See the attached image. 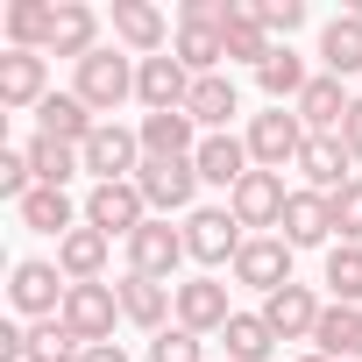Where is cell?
Here are the masks:
<instances>
[{
	"label": "cell",
	"mask_w": 362,
	"mask_h": 362,
	"mask_svg": "<svg viewBox=\"0 0 362 362\" xmlns=\"http://www.w3.org/2000/svg\"><path fill=\"white\" fill-rule=\"evenodd\" d=\"M78 355H86V341H78L64 320H36V327H29V355H22V362H78Z\"/></svg>",
	"instance_id": "cell-36"
},
{
	"label": "cell",
	"mask_w": 362,
	"mask_h": 362,
	"mask_svg": "<svg viewBox=\"0 0 362 362\" xmlns=\"http://www.w3.org/2000/svg\"><path fill=\"white\" fill-rule=\"evenodd\" d=\"M221 36H228V64H263V57L277 50L270 29H263V0H228Z\"/></svg>",
	"instance_id": "cell-18"
},
{
	"label": "cell",
	"mask_w": 362,
	"mask_h": 362,
	"mask_svg": "<svg viewBox=\"0 0 362 362\" xmlns=\"http://www.w3.org/2000/svg\"><path fill=\"white\" fill-rule=\"evenodd\" d=\"M185 114L199 121V135H228V121L242 114V93H235V78H228V71H214V78H192V100H185Z\"/></svg>",
	"instance_id": "cell-21"
},
{
	"label": "cell",
	"mask_w": 362,
	"mask_h": 362,
	"mask_svg": "<svg viewBox=\"0 0 362 362\" xmlns=\"http://www.w3.org/2000/svg\"><path fill=\"white\" fill-rule=\"evenodd\" d=\"M355 362H362V355H355Z\"/></svg>",
	"instance_id": "cell-45"
},
{
	"label": "cell",
	"mask_w": 362,
	"mask_h": 362,
	"mask_svg": "<svg viewBox=\"0 0 362 362\" xmlns=\"http://www.w3.org/2000/svg\"><path fill=\"white\" fill-rule=\"evenodd\" d=\"M348 107H355V93H348V78H334V71H313V86L298 93V121H305V135H341V121H348Z\"/></svg>",
	"instance_id": "cell-13"
},
{
	"label": "cell",
	"mask_w": 362,
	"mask_h": 362,
	"mask_svg": "<svg viewBox=\"0 0 362 362\" xmlns=\"http://www.w3.org/2000/svg\"><path fill=\"white\" fill-rule=\"evenodd\" d=\"M114 36H121V50H135V64L163 57V8H149V0H114Z\"/></svg>",
	"instance_id": "cell-22"
},
{
	"label": "cell",
	"mask_w": 362,
	"mask_h": 362,
	"mask_svg": "<svg viewBox=\"0 0 362 362\" xmlns=\"http://www.w3.org/2000/svg\"><path fill=\"white\" fill-rule=\"evenodd\" d=\"M228 320H235V305H228L221 277H185V284H177V327H185V334H221Z\"/></svg>",
	"instance_id": "cell-15"
},
{
	"label": "cell",
	"mask_w": 362,
	"mask_h": 362,
	"mask_svg": "<svg viewBox=\"0 0 362 362\" xmlns=\"http://www.w3.org/2000/svg\"><path fill=\"white\" fill-rule=\"evenodd\" d=\"M249 163L256 170H284V163H298V149H305V121L291 114V107H270V114H256L249 121Z\"/></svg>",
	"instance_id": "cell-7"
},
{
	"label": "cell",
	"mask_w": 362,
	"mask_h": 362,
	"mask_svg": "<svg viewBox=\"0 0 362 362\" xmlns=\"http://www.w3.org/2000/svg\"><path fill=\"white\" fill-rule=\"evenodd\" d=\"M93 128H100V121H93V107H86L78 93H50V100L36 107V135H57V142H71V149H86Z\"/></svg>",
	"instance_id": "cell-26"
},
{
	"label": "cell",
	"mask_w": 362,
	"mask_h": 362,
	"mask_svg": "<svg viewBox=\"0 0 362 362\" xmlns=\"http://www.w3.org/2000/svg\"><path fill=\"white\" fill-rule=\"evenodd\" d=\"M291 256H298V249H291L284 235H249V242H242V256H235V284H249V291H263V298H270V291H284V284H291Z\"/></svg>",
	"instance_id": "cell-8"
},
{
	"label": "cell",
	"mask_w": 362,
	"mask_h": 362,
	"mask_svg": "<svg viewBox=\"0 0 362 362\" xmlns=\"http://www.w3.org/2000/svg\"><path fill=\"white\" fill-rule=\"evenodd\" d=\"M242 242H249V235H242V221H235L228 206H199V214H185V256H192V263H206V277H214L221 263L235 270Z\"/></svg>",
	"instance_id": "cell-3"
},
{
	"label": "cell",
	"mask_w": 362,
	"mask_h": 362,
	"mask_svg": "<svg viewBox=\"0 0 362 362\" xmlns=\"http://www.w3.org/2000/svg\"><path fill=\"white\" fill-rule=\"evenodd\" d=\"M320 64H327L334 78L362 71V15H334V22L320 29Z\"/></svg>",
	"instance_id": "cell-33"
},
{
	"label": "cell",
	"mask_w": 362,
	"mask_h": 362,
	"mask_svg": "<svg viewBox=\"0 0 362 362\" xmlns=\"http://www.w3.org/2000/svg\"><path fill=\"white\" fill-rule=\"evenodd\" d=\"M149 362H206V348H199V334H185V327H163V334L149 341Z\"/></svg>",
	"instance_id": "cell-39"
},
{
	"label": "cell",
	"mask_w": 362,
	"mask_h": 362,
	"mask_svg": "<svg viewBox=\"0 0 362 362\" xmlns=\"http://www.w3.org/2000/svg\"><path fill=\"white\" fill-rule=\"evenodd\" d=\"M78 362H128V348H121V341H100V348H86Z\"/></svg>",
	"instance_id": "cell-43"
},
{
	"label": "cell",
	"mask_w": 362,
	"mask_h": 362,
	"mask_svg": "<svg viewBox=\"0 0 362 362\" xmlns=\"http://www.w3.org/2000/svg\"><path fill=\"white\" fill-rule=\"evenodd\" d=\"M135 100L149 114H177V107L192 100V71L177 64V57H142L135 64Z\"/></svg>",
	"instance_id": "cell-14"
},
{
	"label": "cell",
	"mask_w": 362,
	"mask_h": 362,
	"mask_svg": "<svg viewBox=\"0 0 362 362\" xmlns=\"http://www.w3.org/2000/svg\"><path fill=\"white\" fill-rule=\"evenodd\" d=\"M341 142H348V156H355V163H362V100H355V107H348V121H341Z\"/></svg>",
	"instance_id": "cell-42"
},
{
	"label": "cell",
	"mask_w": 362,
	"mask_h": 362,
	"mask_svg": "<svg viewBox=\"0 0 362 362\" xmlns=\"http://www.w3.org/2000/svg\"><path fill=\"white\" fill-rule=\"evenodd\" d=\"M298 362H327V355H320V348H313V355H298Z\"/></svg>",
	"instance_id": "cell-44"
},
{
	"label": "cell",
	"mask_w": 362,
	"mask_h": 362,
	"mask_svg": "<svg viewBox=\"0 0 362 362\" xmlns=\"http://www.w3.org/2000/svg\"><path fill=\"white\" fill-rule=\"evenodd\" d=\"M36 192V163H29V149H0V199H29Z\"/></svg>",
	"instance_id": "cell-38"
},
{
	"label": "cell",
	"mask_w": 362,
	"mask_h": 362,
	"mask_svg": "<svg viewBox=\"0 0 362 362\" xmlns=\"http://www.w3.org/2000/svg\"><path fill=\"white\" fill-rule=\"evenodd\" d=\"M221 362H228V355H221Z\"/></svg>",
	"instance_id": "cell-46"
},
{
	"label": "cell",
	"mask_w": 362,
	"mask_h": 362,
	"mask_svg": "<svg viewBox=\"0 0 362 362\" xmlns=\"http://www.w3.org/2000/svg\"><path fill=\"white\" fill-rule=\"evenodd\" d=\"M86 170L100 177V185H128V177L142 170V135L135 128H121V121H100L93 135H86Z\"/></svg>",
	"instance_id": "cell-5"
},
{
	"label": "cell",
	"mask_w": 362,
	"mask_h": 362,
	"mask_svg": "<svg viewBox=\"0 0 362 362\" xmlns=\"http://www.w3.org/2000/svg\"><path fill=\"white\" fill-rule=\"evenodd\" d=\"M135 192L149 199L156 221H170V214H199V206H192V192H199V163H192V156H142Z\"/></svg>",
	"instance_id": "cell-1"
},
{
	"label": "cell",
	"mask_w": 362,
	"mask_h": 362,
	"mask_svg": "<svg viewBox=\"0 0 362 362\" xmlns=\"http://www.w3.org/2000/svg\"><path fill=\"white\" fill-rule=\"evenodd\" d=\"M170 313H177V284H156V277H135V270H128V284H121V320L142 327V334H163Z\"/></svg>",
	"instance_id": "cell-19"
},
{
	"label": "cell",
	"mask_w": 362,
	"mask_h": 362,
	"mask_svg": "<svg viewBox=\"0 0 362 362\" xmlns=\"http://www.w3.org/2000/svg\"><path fill=\"white\" fill-rule=\"evenodd\" d=\"M192 163H199V185H221V192H235L242 177L256 170V163H249V142H235V135H206Z\"/></svg>",
	"instance_id": "cell-24"
},
{
	"label": "cell",
	"mask_w": 362,
	"mask_h": 362,
	"mask_svg": "<svg viewBox=\"0 0 362 362\" xmlns=\"http://www.w3.org/2000/svg\"><path fill=\"white\" fill-rule=\"evenodd\" d=\"M100 50V15L86 8V0H57V29H50V57H71L86 64Z\"/></svg>",
	"instance_id": "cell-23"
},
{
	"label": "cell",
	"mask_w": 362,
	"mask_h": 362,
	"mask_svg": "<svg viewBox=\"0 0 362 362\" xmlns=\"http://www.w3.org/2000/svg\"><path fill=\"white\" fill-rule=\"evenodd\" d=\"M256 86L270 93V107H298V93L313 86V71H305V57H298L291 43H277V50L256 64Z\"/></svg>",
	"instance_id": "cell-25"
},
{
	"label": "cell",
	"mask_w": 362,
	"mask_h": 362,
	"mask_svg": "<svg viewBox=\"0 0 362 362\" xmlns=\"http://www.w3.org/2000/svg\"><path fill=\"white\" fill-rule=\"evenodd\" d=\"M15 214H22V228H36V235H57V242L78 228V206H71V192H57V185H36V192L15 206Z\"/></svg>",
	"instance_id": "cell-32"
},
{
	"label": "cell",
	"mask_w": 362,
	"mask_h": 362,
	"mask_svg": "<svg viewBox=\"0 0 362 362\" xmlns=\"http://www.w3.org/2000/svg\"><path fill=\"white\" fill-rule=\"evenodd\" d=\"M50 100V57L8 50L0 57V107H43Z\"/></svg>",
	"instance_id": "cell-17"
},
{
	"label": "cell",
	"mask_w": 362,
	"mask_h": 362,
	"mask_svg": "<svg viewBox=\"0 0 362 362\" xmlns=\"http://www.w3.org/2000/svg\"><path fill=\"white\" fill-rule=\"evenodd\" d=\"M221 341H228V362H270V348H277V334H270L263 313H235L221 327Z\"/></svg>",
	"instance_id": "cell-35"
},
{
	"label": "cell",
	"mask_w": 362,
	"mask_h": 362,
	"mask_svg": "<svg viewBox=\"0 0 362 362\" xmlns=\"http://www.w3.org/2000/svg\"><path fill=\"white\" fill-rule=\"evenodd\" d=\"M107 249H114V242H107L100 228H71V235L57 242V270H64L71 284H100V277H107Z\"/></svg>",
	"instance_id": "cell-28"
},
{
	"label": "cell",
	"mask_w": 362,
	"mask_h": 362,
	"mask_svg": "<svg viewBox=\"0 0 362 362\" xmlns=\"http://www.w3.org/2000/svg\"><path fill=\"white\" fill-rule=\"evenodd\" d=\"M8 298H15V313L36 327V320H64V298H71V277L57 270V263H43V256H22L15 263V284H8Z\"/></svg>",
	"instance_id": "cell-2"
},
{
	"label": "cell",
	"mask_w": 362,
	"mask_h": 362,
	"mask_svg": "<svg viewBox=\"0 0 362 362\" xmlns=\"http://www.w3.org/2000/svg\"><path fill=\"white\" fill-rule=\"evenodd\" d=\"M313 348L327 362H355L362 355V305H327L320 327H313Z\"/></svg>",
	"instance_id": "cell-30"
},
{
	"label": "cell",
	"mask_w": 362,
	"mask_h": 362,
	"mask_svg": "<svg viewBox=\"0 0 362 362\" xmlns=\"http://www.w3.org/2000/svg\"><path fill=\"white\" fill-rule=\"evenodd\" d=\"M170 57L185 64L192 78H214V71L228 64V36H221V29H206V22H177V43H170Z\"/></svg>",
	"instance_id": "cell-29"
},
{
	"label": "cell",
	"mask_w": 362,
	"mask_h": 362,
	"mask_svg": "<svg viewBox=\"0 0 362 362\" xmlns=\"http://www.w3.org/2000/svg\"><path fill=\"white\" fill-rule=\"evenodd\" d=\"M22 149H29V163H36V185H57V192L86 170V156H78L71 142H57V135H29Z\"/></svg>",
	"instance_id": "cell-34"
},
{
	"label": "cell",
	"mask_w": 362,
	"mask_h": 362,
	"mask_svg": "<svg viewBox=\"0 0 362 362\" xmlns=\"http://www.w3.org/2000/svg\"><path fill=\"white\" fill-rule=\"evenodd\" d=\"M320 298H313V284H284V291H270L263 298V320H270V334L277 341H313V327H320Z\"/></svg>",
	"instance_id": "cell-16"
},
{
	"label": "cell",
	"mask_w": 362,
	"mask_h": 362,
	"mask_svg": "<svg viewBox=\"0 0 362 362\" xmlns=\"http://www.w3.org/2000/svg\"><path fill=\"white\" fill-rule=\"evenodd\" d=\"M327 291H334V305H362V249L355 242L327 249Z\"/></svg>",
	"instance_id": "cell-37"
},
{
	"label": "cell",
	"mask_w": 362,
	"mask_h": 362,
	"mask_svg": "<svg viewBox=\"0 0 362 362\" xmlns=\"http://www.w3.org/2000/svg\"><path fill=\"white\" fill-rule=\"evenodd\" d=\"M135 135H142V156H199V142H206L185 107H177V114H142Z\"/></svg>",
	"instance_id": "cell-20"
},
{
	"label": "cell",
	"mask_w": 362,
	"mask_h": 362,
	"mask_svg": "<svg viewBox=\"0 0 362 362\" xmlns=\"http://www.w3.org/2000/svg\"><path fill=\"white\" fill-rule=\"evenodd\" d=\"M149 221H156V214H149V199L135 192V177H128V185H93V199H86V228H100L107 242H114V235L135 242Z\"/></svg>",
	"instance_id": "cell-6"
},
{
	"label": "cell",
	"mask_w": 362,
	"mask_h": 362,
	"mask_svg": "<svg viewBox=\"0 0 362 362\" xmlns=\"http://www.w3.org/2000/svg\"><path fill=\"white\" fill-rule=\"evenodd\" d=\"M298 22H305V0H263V29L270 36H291Z\"/></svg>",
	"instance_id": "cell-41"
},
{
	"label": "cell",
	"mask_w": 362,
	"mask_h": 362,
	"mask_svg": "<svg viewBox=\"0 0 362 362\" xmlns=\"http://www.w3.org/2000/svg\"><path fill=\"white\" fill-rule=\"evenodd\" d=\"M177 263H185V228H170V221H149V228L128 242V270H135V277L170 284V277H177Z\"/></svg>",
	"instance_id": "cell-12"
},
{
	"label": "cell",
	"mask_w": 362,
	"mask_h": 362,
	"mask_svg": "<svg viewBox=\"0 0 362 362\" xmlns=\"http://www.w3.org/2000/svg\"><path fill=\"white\" fill-rule=\"evenodd\" d=\"M327 206H334V228H341V242H355V249H362V177H355V185H341Z\"/></svg>",
	"instance_id": "cell-40"
},
{
	"label": "cell",
	"mask_w": 362,
	"mask_h": 362,
	"mask_svg": "<svg viewBox=\"0 0 362 362\" xmlns=\"http://www.w3.org/2000/svg\"><path fill=\"white\" fill-rule=\"evenodd\" d=\"M284 206H291L284 170H249L242 185L228 192V214H235L242 228H284Z\"/></svg>",
	"instance_id": "cell-10"
},
{
	"label": "cell",
	"mask_w": 362,
	"mask_h": 362,
	"mask_svg": "<svg viewBox=\"0 0 362 362\" xmlns=\"http://www.w3.org/2000/svg\"><path fill=\"white\" fill-rule=\"evenodd\" d=\"M114 320H121V284H71V298H64V327H71L86 348L114 341Z\"/></svg>",
	"instance_id": "cell-9"
},
{
	"label": "cell",
	"mask_w": 362,
	"mask_h": 362,
	"mask_svg": "<svg viewBox=\"0 0 362 362\" xmlns=\"http://www.w3.org/2000/svg\"><path fill=\"white\" fill-rule=\"evenodd\" d=\"M334 235V206H327V192H291V206H284V242L291 249H320Z\"/></svg>",
	"instance_id": "cell-27"
},
{
	"label": "cell",
	"mask_w": 362,
	"mask_h": 362,
	"mask_svg": "<svg viewBox=\"0 0 362 362\" xmlns=\"http://www.w3.org/2000/svg\"><path fill=\"white\" fill-rule=\"evenodd\" d=\"M71 93H78V100H86L93 114H114L121 100H135V64H128L121 50H107V43H100V50H93L86 64H78Z\"/></svg>",
	"instance_id": "cell-4"
},
{
	"label": "cell",
	"mask_w": 362,
	"mask_h": 362,
	"mask_svg": "<svg viewBox=\"0 0 362 362\" xmlns=\"http://www.w3.org/2000/svg\"><path fill=\"white\" fill-rule=\"evenodd\" d=\"M298 177H305V192H341V185H355V156H348V142L341 135H305V149H298V163H291Z\"/></svg>",
	"instance_id": "cell-11"
},
{
	"label": "cell",
	"mask_w": 362,
	"mask_h": 362,
	"mask_svg": "<svg viewBox=\"0 0 362 362\" xmlns=\"http://www.w3.org/2000/svg\"><path fill=\"white\" fill-rule=\"evenodd\" d=\"M50 29H57V0H15L8 8V50L50 57Z\"/></svg>",
	"instance_id": "cell-31"
}]
</instances>
